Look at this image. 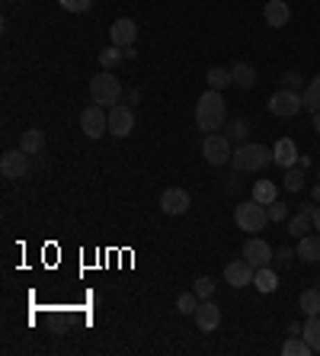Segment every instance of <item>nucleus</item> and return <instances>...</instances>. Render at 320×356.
<instances>
[{
	"instance_id": "obj_3",
	"label": "nucleus",
	"mask_w": 320,
	"mask_h": 356,
	"mask_svg": "<svg viewBox=\"0 0 320 356\" xmlns=\"http://www.w3.org/2000/svg\"><path fill=\"white\" fill-rule=\"evenodd\" d=\"M234 222H237L240 232H263L266 222H269V206H263V202H256L253 196L246 199V202H240L237 209H234Z\"/></svg>"
},
{
	"instance_id": "obj_21",
	"label": "nucleus",
	"mask_w": 320,
	"mask_h": 356,
	"mask_svg": "<svg viewBox=\"0 0 320 356\" xmlns=\"http://www.w3.org/2000/svg\"><path fill=\"white\" fill-rule=\"evenodd\" d=\"M19 148H23L26 154H42V148H45V132H42V129H26L23 138H19Z\"/></svg>"
},
{
	"instance_id": "obj_8",
	"label": "nucleus",
	"mask_w": 320,
	"mask_h": 356,
	"mask_svg": "<svg viewBox=\"0 0 320 356\" xmlns=\"http://www.w3.org/2000/svg\"><path fill=\"white\" fill-rule=\"evenodd\" d=\"M132 132H135V113H132V106L115 103V106L109 109V135H115V138H128Z\"/></svg>"
},
{
	"instance_id": "obj_14",
	"label": "nucleus",
	"mask_w": 320,
	"mask_h": 356,
	"mask_svg": "<svg viewBox=\"0 0 320 356\" xmlns=\"http://www.w3.org/2000/svg\"><path fill=\"white\" fill-rule=\"evenodd\" d=\"M244 260H250L256 270H260V266H269V264H272V248L266 244L263 238H246V244H244Z\"/></svg>"
},
{
	"instance_id": "obj_39",
	"label": "nucleus",
	"mask_w": 320,
	"mask_h": 356,
	"mask_svg": "<svg viewBox=\"0 0 320 356\" xmlns=\"http://www.w3.org/2000/svg\"><path fill=\"white\" fill-rule=\"evenodd\" d=\"M314 232H320V206H314Z\"/></svg>"
},
{
	"instance_id": "obj_35",
	"label": "nucleus",
	"mask_w": 320,
	"mask_h": 356,
	"mask_svg": "<svg viewBox=\"0 0 320 356\" xmlns=\"http://www.w3.org/2000/svg\"><path fill=\"white\" fill-rule=\"evenodd\" d=\"M285 218H292V216H288L285 202H279V199H276V202H269V222H285Z\"/></svg>"
},
{
	"instance_id": "obj_43",
	"label": "nucleus",
	"mask_w": 320,
	"mask_h": 356,
	"mask_svg": "<svg viewBox=\"0 0 320 356\" xmlns=\"http://www.w3.org/2000/svg\"><path fill=\"white\" fill-rule=\"evenodd\" d=\"M317 180H320V167H317Z\"/></svg>"
},
{
	"instance_id": "obj_28",
	"label": "nucleus",
	"mask_w": 320,
	"mask_h": 356,
	"mask_svg": "<svg viewBox=\"0 0 320 356\" xmlns=\"http://www.w3.org/2000/svg\"><path fill=\"white\" fill-rule=\"evenodd\" d=\"M282 353L285 356H311L314 350H311V343L304 337H288L285 343H282Z\"/></svg>"
},
{
	"instance_id": "obj_41",
	"label": "nucleus",
	"mask_w": 320,
	"mask_h": 356,
	"mask_svg": "<svg viewBox=\"0 0 320 356\" xmlns=\"http://www.w3.org/2000/svg\"><path fill=\"white\" fill-rule=\"evenodd\" d=\"M314 132L320 135V113H314Z\"/></svg>"
},
{
	"instance_id": "obj_40",
	"label": "nucleus",
	"mask_w": 320,
	"mask_h": 356,
	"mask_svg": "<svg viewBox=\"0 0 320 356\" xmlns=\"http://www.w3.org/2000/svg\"><path fill=\"white\" fill-rule=\"evenodd\" d=\"M298 164H301L304 170H308V167H311V158H308V154H298Z\"/></svg>"
},
{
	"instance_id": "obj_42",
	"label": "nucleus",
	"mask_w": 320,
	"mask_h": 356,
	"mask_svg": "<svg viewBox=\"0 0 320 356\" xmlns=\"http://www.w3.org/2000/svg\"><path fill=\"white\" fill-rule=\"evenodd\" d=\"M311 196H314V202H320V183H317V186H314V190H311Z\"/></svg>"
},
{
	"instance_id": "obj_27",
	"label": "nucleus",
	"mask_w": 320,
	"mask_h": 356,
	"mask_svg": "<svg viewBox=\"0 0 320 356\" xmlns=\"http://www.w3.org/2000/svg\"><path fill=\"white\" fill-rule=\"evenodd\" d=\"M288 193H301L304 190V167L295 164V167H288L285 170V183H282Z\"/></svg>"
},
{
	"instance_id": "obj_20",
	"label": "nucleus",
	"mask_w": 320,
	"mask_h": 356,
	"mask_svg": "<svg viewBox=\"0 0 320 356\" xmlns=\"http://www.w3.org/2000/svg\"><path fill=\"white\" fill-rule=\"evenodd\" d=\"M253 286H256L260 292H263V296H269V292L279 289V273L272 270V264H269V266H260V270H256Z\"/></svg>"
},
{
	"instance_id": "obj_5",
	"label": "nucleus",
	"mask_w": 320,
	"mask_h": 356,
	"mask_svg": "<svg viewBox=\"0 0 320 356\" xmlns=\"http://www.w3.org/2000/svg\"><path fill=\"white\" fill-rule=\"evenodd\" d=\"M266 109L279 119H292L304 109V99H301V93H295V90H276L266 99Z\"/></svg>"
},
{
	"instance_id": "obj_30",
	"label": "nucleus",
	"mask_w": 320,
	"mask_h": 356,
	"mask_svg": "<svg viewBox=\"0 0 320 356\" xmlns=\"http://www.w3.org/2000/svg\"><path fill=\"white\" fill-rule=\"evenodd\" d=\"M199 302H202V298H199L196 292H183V296L176 298V312H180V315H196Z\"/></svg>"
},
{
	"instance_id": "obj_11",
	"label": "nucleus",
	"mask_w": 320,
	"mask_h": 356,
	"mask_svg": "<svg viewBox=\"0 0 320 356\" xmlns=\"http://www.w3.org/2000/svg\"><path fill=\"white\" fill-rule=\"evenodd\" d=\"M192 318H196V324H199V331H202V334H212V331H218V327H221V308L214 305L212 298H202Z\"/></svg>"
},
{
	"instance_id": "obj_6",
	"label": "nucleus",
	"mask_w": 320,
	"mask_h": 356,
	"mask_svg": "<svg viewBox=\"0 0 320 356\" xmlns=\"http://www.w3.org/2000/svg\"><path fill=\"white\" fill-rule=\"evenodd\" d=\"M202 154H205V161L212 167H224L230 164V154H234V148H230V138L228 135H205V141H202Z\"/></svg>"
},
{
	"instance_id": "obj_37",
	"label": "nucleus",
	"mask_w": 320,
	"mask_h": 356,
	"mask_svg": "<svg viewBox=\"0 0 320 356\" xmlns=\"http://www.w3.org/2000/svg\"><path fill=\"white\" fill-rule=\"evenodd\" d=\"M288 334H292V337H301V334H304V324H288Z\"/></svg>"
},
{
	"instance_id": "obj_17",
	"label": "nucleus",
	"mask_w": 320,
	"mask_h": 356,
	"mask_svg": "<svg viewBox=\"0 0 320 356\" xmlns=\"http://www.w3.org/2000/svg\"><path fill=\"white\" fill-rule=\"evenodd\" d=\"M311 228H314V206H304L301 212H295V216L288 218V234L292 238H304Z\"/></svg>"
},
{
	"instance_id": "obj_26",
	"label": "nucleus",
	"mask_w": 320,
	"mask_h": 356,
	"mask_svg": "<svg viewBox=\"0 0 320 356\" xmlns=\"http://www.w3.org/2000/svg\"><path fill=\"white\" fill-rule=\"evenodd\" d=\"M308 343H311L314 353H320V315H311L304 321V334H301Z\"/></svg>"
},
{
	"instance_id": "obj_7",
	"label": "nucleus",
	"mask_w": 320,
	"mask_h": 356,
	"mask_svg": "<svg viewBox=\"0 0 320 356\" xmlns=\"http://www.w3.org/2000/svg\"><path fill=\"white\" fill-rule=\"evenodd\" d=\"M81 129H83V135L87 138H103V135L109 132V113H106V106H87L81 113Z\"/></svg>"
},
{
	"instance_id": "obj_44",
	"label": "nucleus",
	"mask_w": 320,
	"mask_h": 356,
	"mask_svg": "<svg viewBox=\"0 0 320 356\" xmlns=\"http://www.w3.org/2000/svg\"><path fill=\"white\" fill-rule=\"evenodd\" d=\"M317 282H320V280H317Z\"/></svg>"
},
{
	"instance_id": "obj_2",
	"label": "nucleus",
	"mask_w": 320,
	"mask_h": 356,
	"mask_svg": "<svg viewBox=\"0 0 320 356\" xmlns=\"http://www.w3.org/2000/svg\"><path fill=\"white\" fill-rule=\"evenodd\" d=\"M272 164V148L266 145H256V141H244L240 148H234L230 154V167L237 170V174H256V170H263V167Z\"/></svg>"
},
{
	"instance_id": "obj_24",
	"label": "nucleus",
	"mask_w": 320,
	"mask_h": 356,
	"mask_svg": "<svg viewBox=\"0 0 320 356\" xmlns=\"http://www.w3.org/2000/svg\"><path fill=\"white\" fill-rule=\"evenodd\" d=\"M301 99H304V109H308V113H320V74L304 87Z\"/></svg>"
},
{
	"instance_id": "obj_13",
	"label": "nucleus",
	"mask_w": 320,
	"mask_h": 356,
	"mask_svg": "<svg viewBox=\"0 0 320 356\" xmlns=\"http://www.w3.org/2000/svg\"><path fill=\"white\" fill-rule=\"evenodd\" d=\"M109 39H112V45H119V49L135 45V39H138V26H135V19H128V17L115 19V23L109 26Z\"/></svg>"
},
{
	"instance_id": "obj_33",
	"label": "nucleus",
	"mask_w": 320,
	"mask_h": 356,
	"mask_svg": "<svg viewBox=\"0 0 320 356\" xmlns=\"http://www.w3.org/2000/svg\"><path fill=\"white\" fill-rule=\"evenodd\" d=\"M301 74H298V71H285V74H282V90H295V93H301Z\"/></svg>"
},
{
	"instance_id": "obj_38",
	"label": "nucleus",
	"mask_w": 320,
	"mask_h": 356,
	"mask_svg": "<svg viewBox=\"0 0 320 356\" xmlns=\"http://www.w3.org/2000/svg\"><path fill=\"white\" fill-rule=\"evenodd\" d=\"M125 99H128V106H132V103H138V99H141V93L138 90H128V93H125Z\"/></svg>"
},
{
	"instance_id": "obj_36",
	"label": "nucleus",
	"mask_w": 320,
	"mask_h": 356,
	"mask_svg": "<svg viewBox=\"0 0 320 356\" xmlns=\"http://www.w3.org/2000/svg\"><path fill=\"white\" fill-rule=\"evenodd\" d=\"M295 257H298V254L292 248H279V250H276V264H279V266H292V264H295Z\"/></svg>"
},
{
	"instance_id": "obj_34",
	"label": "nucleus",
	"mask_w": 320,
	"mask_h": 356,
	"mask_svg": "<svg viewBox=\"0 0 320 356\" xmlns=\"http://www.w3.org/2000/svg\"><path fill=\"white\" fill-rule=\"evenodd\" d=\"M58 3H61V10H67V13H87L93 0H58Z\"/></svg>"
},
{
	"instance_id": "obj_12",
	"label": "nucleus",
	"mask_w": 320,
	"mask_h": 356,
	"mask_svg": "<svg viewBox=\"0 0 320 356\" xmlns=\"http://www.w3.org/2000/svg\"><path fill=\"white\" fill-rule=\"evenodd\" d=\"M189 206H192V199H189V193L180 190V186H170V190L160 193V209H164L167 216H186Z\"/></svg>"
},
{
	"instance_id": "obj_22",
	"label": "nucleus",
	"mask_w": 320,
	"mask_h": 356,
	"mask_svg": "<svg viewBox=\"0 0 320 356\" xmlns=\"http://www.w3.org/2000/svg\"><path fill=\"white\" fill-rule=\"evenodd\" d=\"M250 196H253L256 202H263V206L276 202V199H279V190H276V180H256V183H253V193H250Z\"/></svg>"
},
{
	"instance_id": "obj_19",
	"label": "nucleus",
	"mask_w": 320,
	"mask_h": 356,
	"mask_svg": "<svg viewBox=\"0 0 320 356\" xmlns=\"http://www.w3.org/2000/svg\"><path fill=\"white\" fill-rule=\"evenodd\" d=\"M230 81L240 90H250V87H256V67L250 61H237V65L230 67Z\"/></svg>"
},
{
	"instance_id": "obj_29",
	"label": "nucleus",
	"mask_w": 320,
	"mask_h": 356,
	"mask_svg": "<svg viewBox=\"0 0 320 356\" xmlns=\"http://www.w3.org/2000/svg\"><path fill=\"white\" fill-rule=\"evenodd\" d=\"M122 58H125V51L119 49V45H109V49L99 51V65H103V71H112L115 65H122Z\"/></svg>"
},
{
	"instance_id": "obj_23",
	"label": "nucleus",
	"mask_w": 320,
	"mask_h": 356,
	"mask_svg": "<svg viewBox=\"0 0 320 356\" xmlns=\"http://www.w3.org/2000/svg\"><path fill=\"white\" fill-rule=\"evenodd\" d=\"M298 308H301L304 318L320 315V286H317V289H304L301 298H298Z\"/></svg>"
},
{
	"instance_id": "obj_31",
	"label": "nucleus",
	"mask_w": 320,
	"mask_h": 356,
	"mask_svg": "<svg viewBox=\"0 0 320 356\" xmlns=\"http://www.w3.org/2000/svg\"><path fill=\"white\" fill-rule=\"evenodd\" d=\"M246 132H250V125H246V119H230L228 122V138L230 141H240V145H244V138H246Z\"/></svg>"
},
{
	"instance_id": "obj_15",
	"label": "nucleus",
	"mask_w": 320,
	"mask_h": 356,
	"mask_svg": "<svg viewBox=\"0 0 320 356\" xmlns=\"http://www.w3.org/2000/svg\"><path fill=\"white\" fill-rule=\"evenodd\" d=\"M263 19L272 29H282V26H288V19H292V7H288L285 0H266Z\"/></svg>"
},
{
	"instance_id": "obj_25",
	"label": "nucleus",
	"mask_w": 320,
	"mask_h": 356,
	"mask_svg": "<svg viewBox=\"0 0 320 356\" xmlns=\"http://www.w3.org/2000/svg\"><path fill=\"white\" fill-rule=\"evenodd\" d=\"M205 81H208V90H224V87H230V67H212L205 74Z\"/></svg>"
},
{
	"instance_id": "obj_9",
	"label": "nucleus",
	"mask_w": 320,
	"mask_h": 356,
	"mask_svg": "<svg viewBox=\"0 0 320 356\" xmlns=\"http://www.w3.org/2000/svg\"><path fill=\"white\" fill-rule=\"evenodd\" d=\"M256 280V266L250 264V260H230L228 266H224V282L228 286H234V289H244V286H250V282Z\"/></svg>"
},
{
	"instance_id": "obj_4",
	"label": "nucleus",
	"mask_w": 320,
	"mask_h": 356,
	"mask_svg": "<svg viewBox=\"0 0 320 356\" xmlns=\"http://www.w3.org/2000/svg\"><path fill=\"white\" fill-rule=\"evenodd\" d=\"M90 99L96 106H106L112 109L119 99H122V81L112 74V71H103L90 81Z\"/></svg>"
},
{
	"instance_id": "obj_18",
	"label": "nucleus",
	"mask_w": 320,
	"mask_h": 356,
	"mask_svg": "<svg viewBox=\"0 0 320 356\" xmlns=\"http://www.w3.org/2000/svg\"><path fill=\"white\" fill-rule=\"evenodd\" d=\"M295 254L304 264H320V234H304V238H298Z\"/></svg>"
},
{
	"instance_id": "obj_32",
	"label": "nucleus",
	"mask_w": 320,
	"mask_h": 356,
	"mask_svg": "<svg viewBox=\"0 0 320 356\" xmlns=\"http://www.w3.org/2000/svg\"><path fill=\"white\" fill-rule=\"evenodd\" d=\"M192 292H196L199 298H212L214 296V280L212 276H199L196 286H192Z\"/></svg>"
},
{
	"instance_id": "obj_16",
	"label": "nucleus",
	"mask_w": 320,
	"mask_h": 356,
	"mask_svg": "<svg viewBox=\"0 0 320 356\" xmlns=\"http://www.w3.org/2000/svg\"><path fill=\"white\" fill-rule=\"evenodd\" d=\"M272 161H276V167H282V170L295 167L298 164V145L292 138H279L276 148H272Z\"/></svg>"
},
{
	"instance_id": "obj_1",
	"label": "nucleus",
	"mask_w": 320,
	"mask_h": 356,
	"mask_svg": "<svg viewBox=\"0 0 320 356\" xmlns=\"http://www.w3.org/2000/svg\"><path fill=\"white\" fill-rule=\"evenodd\" d=\"M228 122V103H224L221 90H205L196 103V125L199 132L212 135L214 129H221Z\"/></svg>"
},
{
	"instance_id": "obj_10",
	"label": "nucleus",
	"mask_w": 320,
	"mask_h": 356,
	"mask_svg": "<svg viewBox=\"0 0 320 356\" xmlns=\"http://www.w3.org/2000/svg\"><path fill=\"white\" fill-rule=\"evenodd\" d=\"M29 170V154L23 148H13V151H3V158H0V174L7 177V180H19L26 177Z\"/></svg>"
}]
</instances>
